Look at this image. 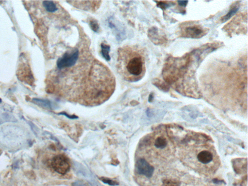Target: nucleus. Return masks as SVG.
<instances>
[{
  "label": "nucleus",
  "mask_w": 248,
  "mask_h": 186,
  "mask_svg": "<svg viewBox=\"0 0 248 186\" xmlns=\"http://www.w3.org/2000/svg\"><path fill=\"white\" fill-rule=\"evenodd\" d=\"M117 63L118 70L124 78L129 82L138 80L143 72L142 57L129 46L120 48Z\"/></svg>",
  "instance_id": "f257e3e1"
},
{
  "label": "nucleus",
  "mask_w": 248,
  "mask_h": 186,
  "mask_svg": "<svg viewBox=\"0 0 248 186\" xmlns=\"http://www.w3.org/2000/svg\"><path fill=\"white\" fill-rule=\"evenodd\" d=\"M79 57V51L76 48L73 51L66 52L62 57L57 61L59 69H67L75 66Z\"/></svg>",
  "instance_id": "f03ea898"
},
{
  "label": "nucleus",
  "mask_w": 248,
  "mask_h": 186,
  "mask_svg": "<svg viewBox=\"0 0 248 186\" xmlns=\"http://www.w3.org/2000/svg\"><path fill=\"white\" fill-rule=\"evenodd\" d=\"M51 165L53 170L61 175H65L70 168L69 161L63 155H58L53 157Z\"/></svg>",
  "instance_id": "7ed1b4c3"
},
{
  "label": "nucleus",
  "mask_w": 248,
  "mask_h": 186,
  "mask_svg": "<svg viewBox=\"0 0 248 186\" xmlns=\"http://www.w3.org/2000/svg\"><path fill=\"white\" fill-rule=\"evenodd\" d=\"M135 172L137 174L150 178L154 172V167L144 158H139L135 163Z\"/></svg>",
  "instance_id": "20e7f679"
},
{
  "label": "nucleus",
  "mask_w": 248,
  "mask_h": 186,
  "mask_svg": "<svg viewBox=\"0 0 248 186\" xmlns=\"http://www.w3.org/2000/svg\"><path fill=\"white\" fill-rule=\"evenodd\" d=\"M18 78L23 82L27 83L33 82V77L31 73V69L29 66L26 64H23L20 66L17 71Z\"/></svg>",
  "instance_id": "39448f33"
},
{
  "label": "nucleus",
  "mask_w": 248,
  "mask_h": 186,
  "mask_svg": "<svg viewBox=\"0 0 248 186\" xmlns=\"http://www.w3.org/2000/svg\"><path fill=\"white\" fill-rule=\"evenodd\" d=\"M197 157L199 162L203 164L210 163L213 159L212 154L210 152L207 150H203L199 152Z\"/></svg>",
  "instance_id": "423d86ee"
},
{
  "label": "nucleus",
  "mask_w": 248,
  "mask_h": 186,
  "mask_svg": "<svg viewBox=\"0 0 248 186\" xmlns=\"http://www.w3.org/2000/svg\"><path fill=\"white\" fill-rule=\"evenodd\" d=\"M186 33L191 37H198L203 33V31L200 28L197 26L189 27L186 29Z\"/></svg>",
  "instance_id": "0eeeda50"
},
{
  "label": "nucleus",
  "mask_w": 248,
  "mask_h": 186,
  "mask_svg": "<svg viewBox=\"0 0 248 186\" xmlns=\"http://www.w3.org/2000/svg\"><path fill=\"white\" fill-rule=\"evenodd\" d=\"M43 5L45 7L46 10L49 12L53 13L56 11L58 10L56 6L54 4V2L52 1H45L43 2Z\"/></svg>",
  "instance_id": "6e6552de"
},
{
  "label": "nucleus",
  "mask_w": 248,
  "mask_h": 186,
  "mask_svg": "<svg viewBox=\"0 0 248 186\" xmlns=\"http://www.w3.org/2000/svg\"><path fill=\"white\" fill-rule=\"evenodd\" d=\"M101 54L102 56L107 61H110V57L109 55V52L110 51V46L102 43L101 44Z\"/></svg>",
  "instance_id": "1a4fd4ad"
},
{
  "label": "nucleus",
  "mask_w": 248,
  "mask_h": 186,
  "mask_svg": "<svg viewBox=\"0 0 248 186\" xmlns=\"http://www.w3.org/2000/svg\"><path fill=\"white\" fill-rule=\"evenodd\" d=\"M154 145H155V147H156L157 148L162 149L166 146V140L163 137H158L156 139Z\"/></svg>",
  "instance_id": "9d476101"
},
{
  "label": "nucleus",
  "mask_w": 248,
  "mask_h": 186,
  "mask_svg": "<svg viewBox=\"0 0 248 186\" xmlns=\"http://www.w3.org/2000/svg\"><path fill=\"white\" fill-rule=\"evenodd\" d=\"M238 8H239L237 7V6H235V7H234L233 8H232V9L229 11L228 13L222 18V21H223V22H225L226 21H228L229 19H230L233 15H234L235 13H237V12L238 11Z\"/></svg>",
  "instance_id": "9b49d317"
},
{
  "label": "nucleus",
  "mask_w": 248,
  "mask_h": 186,
  "mask_svg": "<svg viewBox=\"0 0 248 186\" xmlns=\"http://www.w3.org/2000/svg\"><path fill=\"white\" fill-rule=\"evenodd\" d=\"M33 102L38 105L45 107V108H51V103L48 100H43L40 99H33Z\"/></svg>",
  "instance_id": "f8f14e48"
},
{
  "label": "nucleus",
  "mask_w": 248,
  "mask_h": 186,
  "mask_svg": "<svg viewBox=\"0 0 248 186\" xmlns=\"http://www.w3.org/2000/svg\"><path fill=\"white\" fill-rule=\"evenodd\" d=\"M163 186H180V184L177 181L167 179L163 181Z\"/></svg>",
  "instance_id": "ddd939ff"
},
{
  "label": "nucleus",
  "mask_w": 248,
  "mask_h": 186,
  "mask_svg": "<svg viewBox=\"0 0 248 186\" xmlns=\"http://www.w3.org/2000/svg\"><path fill=\"white\" fill-rule=\"evenodd\" d=\"M89 25L91 28V29L93 30L94 32H98L99 30V25L98 22L95 20H92L90 21Z\"/></svg>",
  "instance_id": "4468645a"
},
{
  "label": "nucleus",
  "mask_w": 248,
  "mask_h": 186,
  "mask_svg": "<svg viewBox=\"0 0 248 186\" xmlns=\"http://www.w3.org/2000/svg\"><path fill=\"white\" fill-rule=\"evenodd\" d=\"M101 180L103 182L105 183L109 184L110 186H116V185H118L116 182L114 181L111 180L110 179H107V178H102Z\"/></svg>",
  "instance_id": "2eb2a0df"
},
{
  "label": "nucleus",
  "mask_w": 248,
  "mask_h": 186,
  "mask_svg": "<svg viewBox=\"0 0 248 186\" xmlns=\"http://www.w3.org/2000/svg\"><path fill=\"white\" fill-rule=\"evenodd\" d=\"M157 6L158 7L161 8V9H165L170 7V6H172L171 5H170V4H166V3H165V2H159V4H157Z\"/></svg>",
  "instance_id": "dca6fc26"
},
{
  "label": "nucleus",
  "mask_w": 248,
  "mask_h": 186,
  "mask_svg": "<svg viewBox=\"0 0 248 186\" xmlns=\"http://www.w3.org/2000/svg\"><path fill=\"white\" fill-rule=\"evenodd\" d=\"M177 2H178V5L179 6H183V7H185L187 5L188 2V1H177Z\"/></svg>",
  "instance_id": "f3484780"
},
{
  "label": "nucleus",
  "mask_w": 248,
  "mask_h": 186,
  "mask_svg": "<svg viewBox=\"0 0 248 186\" xmlns=\"http://www.w3.org/2000/svg\"><path fill=\"white\" fill-rule=\"evenodd\" d=\"M60 114H63V115H66V116H67V117H69V118H77V117L75 116H69V115H67V114L65 113H62Z\"/></svg>",
  "instance_id": "a211bd4d"
},
{
  "label": "nucleus",
  "mask_w": 248,
  "mask_h": 186,
  "mask_svg": "<svg viewBox=\"0 0 248 186\" xmlns=\"http://www.w3.org/2000/svg\"><path fill=\"white\" fill-rule=\"evenodd\" d=\"M153 95H152V94H150V95H149V102H151L153 99Z\"/></svg>",
  "instance_id": "6ab92c4d"
}]
</instances>
